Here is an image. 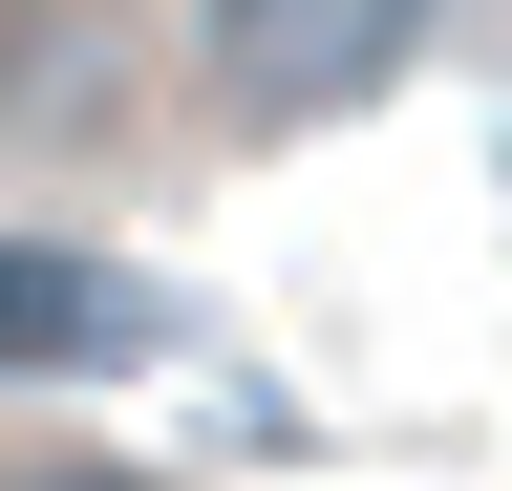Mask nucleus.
Returning a JSON list of instances; mask_svg holds the SVG:
<instances>
[{
  "label": "nucleus",
  "mask_w": 512,
  "mask_h": 491,
  "mask_svg": "<svg viewBox=\"0 0 512 491\" xmlns=\"http://www.w3.org/2000/svg\"><path fill=\"white\" fill-rule=\"evenodd\" d=\"M192 65L235 129H363L427 65V0H192Z\"/></svg>",
  "instance_id": "nucleus-1"
},
{
  "label": "nucleus",
  "mask_w": 512,
  "mask_h": 491,
  "mask_svg": "<svg viewBox=\"0 0 512 491\" xmlns=\"http://www.w3.org/2000/svg\"><path fill=\"white\" fill-rule=\"evenodd\" d=\"M171 342V299L86 257V235H0V385H128V363Z\"/></svg>",
  "instance_id": "nucleus-2"
},
{
  "label": "nucleus",
  "mask_w": 512,
  "mask_h": 491,
  "mask_svg": "<svg viewBox=\"0 0 512 491\" xmlns=\"http://www.w3.org/2000/svg\"><path fill=\"white\" fill-rule=\"evenodd\" d=\"M22 65H43V0H0V107H22Z\"/></svg>",
  "instance_id": "nucleus-3"
}]
</instances>
